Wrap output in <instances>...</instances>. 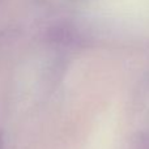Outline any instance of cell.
Segmentation results:
<instances>
[{"label": "cell", "mask_w": 149, "mask_h": 149, "mask_svg": "<svg viewBox=\"0 0 149 149\" xmlns=\"http://www.w3.org/2000/svg\"><path fill=\"white\" fill-rule=\"evenodd\" d=\"M0 149H4V137H3L1 131H0Z\"/></svg>", "instance_id": "1"}]
</instances>
